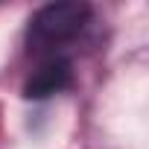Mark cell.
Returning a JSON list of instances; mask_svg holds the SVG:
<instances>
[{"instance_id":"6da1fadb","label":"cell","mask_w":149,"mask_h":149,"mask_svg":"<svg viewBox=\"0 0 149 149\" xmlns=\"http://www.w3.org/2000/svg\"><path fill=\"white\" fill-rule=\"evenodd\" d=\"M91 18L88 3H47L41 6L26 26V47L32 56L41 58H56L61 47H67L73 38H79Z\"/></svg>"},{"instance_id":"7a4b0ae2","label":"cell","mask_w":149,"mask_h":149,"mask_svg":"<svg viewBox=\"0 0 149 149\" xmlns=\"http://www.w3.org/2000/svg\"><path fill=\"white\" fill-rule=\"evenodd\" d=\"M73 82V67L64 56H56V58H44L35 70L32 76L26 79L24 85V97L26 100H47L53 94H61L67 91Z\"/></svg>"}]
</instances>
